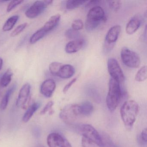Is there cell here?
<instances>
[{
  "instance_id": "cell-1",
  "label": "cell",
  "mask_w": 147,
  "mask_h": 147,
  "mask_svg": "<svg viewBox=\"0 0 147 147\" xmlns=\"http://www.w3.org/2000/svg\"><path fill=\"white\" fill-rule=\"evenodd\" d=\"M139 111V106L134 100L125 101L120 108V116L127 129L132 128Z\"/></svg>"
},
{
  "instance_id": "cell-2",
  "label": "cell",
  "mask_w": 147,
  "mask_h": 147,
  "mask_svg": "<svg viewBox=\"0 0 147 147\" xmlns=\"http://www.w3.org/2000/svg\"><path fill=\"white\" fill-rule=\"evenodd\" d=\"M122 97L120 83L111 78L109 82V89L106 98L107 108L111 112L114 111L118 106Z\"/></svg>"
},
{
  "instance_id": "cell-3",
  "label": "cell",
  "mask_w": 147,
  "mask_h": 147,
  "mask_svg": "<svg viewBox=\"0 0 147 147\" xmlns=\"http://www.w3.org/2000/svg\"><path fill=\"white\" fill-rule=\"evenodd\" d=\"M106 20L105 14L103 8L100 6L93 7L88 13L85 24L86 30L88 31L94 30Z\"/></svg>"
},
{
  "instance_id": "cell-4",
  "label": "cell",
  "mask_w": 147,
  "mask_h": 147,
  "mask_svg": "<svg viewBox=\"0 0 147 147\" xmlns=\"http://www.w3.org/2000/svg\"><path fill=\"white\" fill-rule=\"evenodd\" d=\"M80 117V105L75 104L66 106L59 114L60 118L68 125L74 123Z\"/></svg>"
},
{
  "instance_id": "cell-5",
  "label": "cell",
  "mask_w": 147,
  "mask_h": 147,
  "mask_svg": "<svg viewBox=\"0 0 147 147\" xmlns=\"http://www.w3.org/2000/svg\"><path fill=\"white\" fill-rule=\"evenodd\" d=\"M80 131L83 137L86 138L100 147H104L101 136L97 130L91 125L84 124L80 126Z\"/></svg>"
},
{
  "instance_id": "cell-6",
  "label": "cell",
  "mask_w": 147,
  "mask_h": 147,
  "mask_svg": "<svg viewBox=\"0 0 147 147\" xmlns=\"http://www.w3.org/2000/svg\"><path fill=\"white\" fill-rule=\"evenodd\" d=\"M121 58L123 63L131 68H137L141 64L139 55L127 47H123L121 51Z\"/></svg>"
},
{
  "instance_id": "cell-7",
  "label": "cell",
  "mask_w": 147,
  "mask_h": 147,
  "mask_svg": "<svg viewBox=\"0 0 147 147\" xmlns=\"http://www.w3.org/2000/svg\"><path fill=\"white\" fill-rule=\"evenodd\" d=\"M107 69L111 78L118 82H123L125 80L124 74L119 63L115 58H109L107 61Z\"/></svg>"
},
{
  "instance_id": "cell-8",
  "label": "cell",
  "mask_w": 147,
  "mask_h": 147,
  "mask_svg": "<svg viewBox=\"0 0 147 147\" xmlns=\"http://www.w3.org/2000/svg\"><path fill=\"white\" fill-rule=\"evenodd\" d=\"M47 142L49 147H72L63 136L57 132L50 133L48 136Z\"/></svg>"
},
{
  "instance_id": "cell-9",
  "label": "cell",
  "mask_w": 147,
  "mask_h": 147,
  "mask_svg": "<svg viewBox=\"0 0 147 147\" xmlns=\"http://www.w3.org/2000/svg\"><path fill=\"white\" fill-rule=\"evenodd\" d=\"M47 6L45 1H37L26 10V16L28 18H35L41 15Z\"/></svg>"
},
{
  "instance_id": "cell-10",
  "label": "cell",
  "mask_w": 147,
  "mask_h": 147,
  "mask_svg": "<svg viewBox=\"0 0 147 147\" xmlns=\"http://www.w3.org/2000/svg\"><path fill=\"white\" fill-rule=\"evenodd\" d=\"M30 85L29 83L24 84L20 90L18 96L16 101L17 107H24L28 101L31 92Z\"/></svg>"
},
{
  "instance_id": "cell-11",
  "label": "cell",
  "mask_w": 147,
  "mask_h": 147,
  "mask_svg": "<svg viewBox=\"0 0 147 147\" xmlns=\"http://www.w3.org/2000/svg\"><path fill=\"white\" fill-rule=\"evenodd\" d=\"M121 31V26L119 25H116L111 27L106 36L105 41L106 45L112 47L113 45L114 44L117 40Z\"/></svg>"
},
{
  "instance_id": "cell-12",
  "label": "cell",
  "mask_w": 147,
  "mask_h": 147,
  "mask_svg": "<svg viewBox=\"0 0 147 147\" xmlns=\"http://www.w3.org/2000/svg\"><path fill=\"white\" fill-rule=\"evenodd\" d=\"M56 87L55 82L52 79H48L43 82L40 87L41 93L44 97L51 98Z\"/></svg>"
},
{
  "instance_id": "cell-13",
  "label": "cell",
  "mask_w": 147,
  "mask_h": 147,
  "mask_svg": "<svg viewBox=\"0 0 147 147\" xmlns=\"http://www.w3.org/2000/svg\"><path fill=\"white\" fill-rule=\"evenodd\" d=\"M84 42L85 41L82 38H78L70 41L67 43L65 46V51L68 54L76 53L82 48Z\"/></svg>"
},
{
  "instance_id": "cell-14",
  "label": "cell",
  "mask_w": 147,
  "mask_h": 147,
  "mask_svg": "<svg viewBox=\"0 0 147 147\" xmlns=\"http://www.w3.org/2000/svg\"><path fill=\"white\" fill-rule=\"evenodd\" d=\"M75 72L74 68L70 64H63L57 76L62 79H69L74 76Z\"/></svg>"
},
{
  "instance_id": "cell-15",
  "label": "cell",
  "mask_w": 147,
  "mask_h": 147,
  "mask_svg": "<svg viewBox=\"0 0 147 147\" xmlns=\"http://www.w3.org/2000/svg\"><path fill=\"white\" fill-rule=\"evenodd\" d=\"M61 18L60 14H56L52 16L42 28L48 34L57 26L60 22Z\"/></svg>"
},
{
  "instance_id": "cell-16",
  "label": "cell",
  "mask_w": 147,
  "mask_h": 147,
  "mask_svg": "<svg viewBox=\"0 0 147 147\" xmlns=\"http://www.w3.org/2000/svg\"><path fill=\"white\" fill-rule=\"evenodd\" d=\"M141 25V21L138 18L134 17L127 23L125 31L129 35H132L138 30Z\"/></svg>"
},
{
  "instance_id": "cell-17",
  "label": "cell",
  "mask_w": 147,
  "mask_h": 147,
  "mask_svg": "<svg viewBox=\"0 0 147 147\" xmlns=\"http://www.w3.org/2000/svg\"><path fill=\"white\" fill-rule=\"evenodd\" d=\"M16 87H17L16 84H13V86H11V87L9 88L8 90L6 92L5 95L2 98L1 103H0V109L1 110L4 111L6 109L7 106H8L10 97L11 96L13 92L16 90Z\"/></svg>"
},
{
  "instance_id": "cell-18",
  "label": "cell",
  "mask_w": 147,
  "mask_h": 147,
  "mask_svg": "<svg viewBox=\"0 0 147 147\" xmlns=\"http://www.w3.org/2000/svg\"><path fill=\"white\" fill-rule=\"evenodd\" d=\"M40 107V103L36 102L32 104L27 109L23 117V122L26 123L28 122L30 119L32 117L33 114L37 111L38 109Z\"/></svg>"
},
{
  "instance_id": "cell-19",
  "label": "cell",
  "mask_w": 147,
  "mask_h": 147,
  "mask_svg": "<svg viewBox=\"0 0 147 147\" xmlns=\"http://www.w3.org/2000/svg\"><path fill=\"white\" fill-rule=\"evenodd\" d=\"M81 115L84 117H88L92 113L94 107L92 103L89 101H85L80 105Z\"/></svg>"
},
{
  "instance_id": "cell-20",
  "label": "cell",
  "mask_w": 147,
  "mask_h": 147,
  "mask_svg": "<svg viewBox=\"0 0 147 147\" xmlns=\"http://www.w3.org/2000/svg\"><path fill=\"white\" fill-rule=\"evenodd\" d=\"M12 71L10 69H8L3 75L0 77V86L1 88L7 87L11 81L12 78Z\"/></svg>"
},
{
  "instance_id": "cell-21",
  "label": "cell",
  "mask_w": 147,
  "mask_h": 147,
  "mask_svg": "<svg viewBox=\"0 0 147 147\" xmlns=\"http://www.w3.org/2000/svg\"><path fill=\"white\" fill-rule=\"evenodd\" d=\"M18 15H14L9 18L3 25L2 30L4 32H7L11 30L14 27L18 20Z\"/></svg>"
},
{
  "instance_id": "cell-22",
  "label": "cell",
  "mask_w": 147,
  "mask_h": 147,
  "mask_svg": "<svg viewBox=\"0 0 147 147\" xmlns=\"http://www.w3.org/2000/svg\"><path fill=\"white\" fill-rule=\"evenodd\" d=\"M47 34V33L44 30L42 27L41 29L38 30L30 38V43L31 44H34L36 43L43 38Z\"/></svg>"
},
{
  "instance_id": "cell-23",
  "label": "cell",
  "mask_w": 147,
  "mask_h": 147,
  "mask_svg": "<svg viewBox=\"0 0 147 147\" xmlns=\"http://www.w3.org/2000/svg\"><path fill=\"white\" fill-rule=\"evenodd\" d=\"M147 68L146 66H143L135 76V80L138 82H142L146 80L147 77Z\"/></svg>"
},
{
  "instance_id": "cell-24",
  "label": "cell",
  "mask_w": 147,
  "mask_h": 147,
  "mask_svg": "<svg viewBox=\"0 0 147 147\" xmlns=\"http://www.w3.org/2000/svg\"><path fill=\"white\" fill-rule=\"evenodd\" d=\"M87 1L82 0H69L66 3V7L68 10H74L85 4Z\"/></svg>"
},
{
  "instance_id": "cell-25",
  "label": "cell",
  "mask_w": 147,
  "mask_h": 147,
  "mask_svg": "<svg viewBox=\"0 0 147 147\" xmlns=\"http://www.w3.org/2000/svg\"><path fill=\"white\" fill-rule=\"evenodd\" d=\"M62 65V63L57 62L51 63L49 66L50 72L53 75L57 76L58 72Z\"/></svg>"
},
{
  "instance_id": "cell-26",
  "label": "cell",
  "mask_w": 147,
  "mask_h": 147,
  "mask_svg": "<svg viewBox=\"0 0 147 147\" xmlns=\"http://www.w3.org/2000/svg\"><path fill=\"white\" fill-rule=\"evenodd\" d=\"M65 35L69 39H78L80 36V33L78 31L75 30L73 29H69L66 31Z\"/></svg>"
},
{
  "instance_id": "cell-27",
  "label": "cell",
  "mask_w": 147,
  "mask_h": 147,
  "mask_svg": "<svg viewBox=\"0 0 147 147\" xmlns=\"http://www.w3.org/2000/svg\"><path fill=\"white\" fill-rule=\"evenodd\" d=\"M27 24L26 23H24L17 26L14 30L11 33V36L12 37L16 36L19 35L20 33L22 32L25 29L27 26Z\"/></svg>"
},
{
  "instance_id": "cell-28",
  "label": "cell",
  "mask_w": 147,
  "mask_h": 147,
  "mask_svg": "<svg viewBox=\"0 0 147 147\" xmlns=\"http://www.w3.org/2000/svg\"><path fill=\"white\" fill-rule=\"evenodd\" d=\"M108 2L110 8L114 11H118L121 8L122 2L120 1H111Z\"/></svg>"
},
{
  "instance_id": "cell-29",
  "label": "cell",
  "mask_w": 147,
  "mask_h": 147,
  "mask_svg": "<svg viewBox=\"0 0 147 147\" xmlns=\"http://www.w3.org/2000/svg\"><path fill=\"white\" fill-rule=\"evenodd\" d=\"M84 24L81 20H76L72 24V29L79 31L83 28Z\"/></svg>"
},
{
  "instance_id": "cell-30",
  "label": "cell",
  "mask_w": 147,
  "mask_h": 147,
  "mask_svg": "<svg viewBox=\"0 0 147 147\" xmlns=\"http://www.w3.org/2000/svg\"><path fill=\"white\" fill-rule=\"evenodd\" d=\"M139 143L142 145H144L146 144L147 141V128H145L143 130L138 138Z\"/></svg>"
},
{
  "instance_id": "cell-31",
  "label": "cell",
  "mask_w": 147,
  "mask_h": 147,
  "mask_svg": "<svg viewBox=\"0 0 147 147\" xmlns=\"http://www.w3.org/2000/svg\"><path fill=\"white\" fill-rule=\"evenodd\" d=\"M23 2H24V1H11L7 5V12H10L13 10L16 7L19 5L20 4H22Z\"/></svg>"
},
{
  "instance_id": "cell-32",
  "label": "cell",
  "mask_w": 147,
  "mask_h": 147,
  "mask_svg": "<svg viewBox=\"0 0 147 147\" xmlns=\"http://www.w3.org/2000/svg\"><path fill=\"white\" fill-rule=\"evenodd\" d=\"M53 105H54V102L53 101H50L48 102L46 104V105L43 108L42 110L41 111L40 114H42V115H44V114L47 113L49 111H50L51 110Z\"/></svg>"
},
{
  "instance_id": "cell-33",
  "label": "cell",
  "mask_w": 147,
  "mask_h": 147,
  "mask_svg": "<svg viewBox=\"0 0 147 147\" xmlns=\"http://www.w3.org/2000/svg\"><path fill=\"white\" fill-rule=\"evenodd\" d=\"M77 77H76V78H74L73 80H71L70 81H69L66 86H64V87L63 88V92L64 93H66L68 91L69 89L76 82V80H77Z\"/></svg>"
},
{
  "instance_id": "cell-34",
  "label": "cell",
  "mask_w": 147,
  "mask_h": 147,
  "mask_svg": "<svg viewBox=\"0 0 147 147\" xmlns=\"http://www.w3.org/2000/svg\"><path fill=\"white\" fill-rule=\"evenodd\" d=\"M82 147H93L95 144H94L92 142L82 137Z\"/></svg>"
},
{
  "instance_id": "cell-35",
  "label": "cell",
  "mask_w": 147,
  "mask_h": 147,
  "mask_svg": "<svg viewBox=\"0 0 147 147\" xmlns=\"http://www.w3.org/2000/svg\"><path fill=\"white\" fill-rule=\"evenodd\" d=\"M88 3L87 4L86 6L91 7L95 6H96V5L99 4L101 1H88Z\"/></svg>"
},
{
  "instance_id": "cell-36",
  "label": "cell",
  "mask_w": 147,
  "mask_h": 147,
  "mask_svg": "<svg viewBox=\"0 0 147 147\" xmlns=\"http://www.w3.org/2000/svg\"><path fill=\"white\" fill-rule=\"evenodd\" d=\"M3 64V61L2 58H0V70H1Z\"/></svg>"
}]
</instances>
